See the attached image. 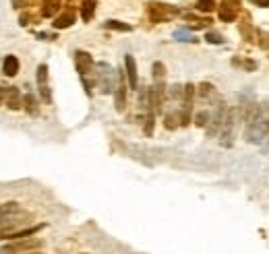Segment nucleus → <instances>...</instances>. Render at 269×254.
Instances as JSON below:
<instances>
[{"label": "nucleus", "instance_id": "1", "mask_svg": "<svg viewBox=\"0 0 269 254\" xmlns=\"http://www.w3.org/2000/svg\"><path fill=\"white\" fill-rule=\"evenodd\" d=\"M267 132H269V104H261L253 114V118L246 122V141L259 145L265 141Z\"/></svg>", "mask_w": 269, "mask_h": 254}, {"label": "nucleus", "instance_id": "2", "mask_svg": "<svg viewBox=\"0 0 269 254\" xmlns=\"http://www.w3.org/2000/svg\"><path fill=\"white\" fill-rule=\"evenodd\" d=\"M95 69H97L95 79H97V85H99V89H102V93H112V91H116V87H114L116 73H114L112 66L106 64V62H99Z\"/></svg>", "mask_w": 269, "mask_h": 254}, {"label": "nucleus", "instance_id": "3", "mask_svg": "<svg viewBox=\"0 0 269 254\" xmlns=\"http://www.w3.org/2000/svg\"><path fill=\"white\" fill-rule=\"evenodd\" d=\"M178 15V11L170 5H162V3H151L149 5V17L154 23H166L174 19V17Z\"/></svg>", "mask_w": 269, "mask_h": 254}, {"label": "nucleus", "instance_id": "4", "mask_svg": "<svg viewBox=\"0 0 269 254\" xmlns=\"http://www.w3.org/2000/svg\"><path fill=\"white\" fill-rule=\"evenodd\" d=\"M42 242L38 238H25V240H15L13 244L5 246V248H0V254H27L31 250H36L40 248Z\"/></svg>", "mask_w": 269, "mask_h": 254}, {"label": "nucleus", "instance_id": "5", "mask_svg": "<svg viewBox=\"0 0 269 254\" xmlns=\"http://www.w3.org/2000/svg\"><path fill=\"white\" fill-rule=\"evenodd\" d=\"M75 66H77V73L85 79L89 73H91V69H93V58H91V54L89 52H83V50H77L75 52Z\"/></svg>", "mask_w": 269, "mask_h": 254}, {"label": "nucleus", "instance_id": "6", "mask_svg": "<svg viewBox=\"0 0 269 254\" xmlns=\"http://www.w3.org/2000/svg\"><path fill=\"white\" fill-rule=\"evenodd\" d=\"M234 126H236V118H234V110H228L226 112V118H224V124H222V145L230 147L232 145V137H234Z\"/></svg>", "mask_w": 269, "mask_h": 254}, {"label": "nucleus", "instance_id": "7", "mask_svg": "<svg viewBox=\"0 0 269 254\" xmlns=\"http://www.w3.org/2000/svg\"><path fill=\"white\" fill-rule=\"evenodd\" d=\"M38 89H40V95L46 104L52 101V93H50V85H48V66L46 64H40L38 66Z\"/></svg>", "mask_w": 269, "mask_h": 254}, {"label": "nucleus", "instance_id": "8", "mask_svg": "<svg viewBox=\"0 0 269 254\" xmlns=\"http://www.w3.org/2000/svg\"><path fill=\"white\" fill-rule=\"evenodd\" d=\"M238 7H240L238 0H224L222 9H220V19L226 21V23H232L238 15Z\"/></svg>", "mask_w": 269, "mask_h": 254}, {"label": "nucleus", "instance_id": "9", "mask_svg": "<svg viewBox=\"0 0 269 254\" xmlns=\"http://www.w3.org/2000/svg\"><path fill=\"white\" fill-rule=\"evenodd\" d=\"M5 106L9 110H21L23 108V97L17 87H7L5 89Z\"/></svg>", "mask_w": 269, "mask_h": 254}, {"label": "nucleus", "instance_id": "10", "mask_svg": "<svg viewBox=\"0 0 269 254\" xmlns=\"http://www.w3.org/2000/svg\"><path fill=\"white\" fill-rule=\"evenodd\" d=\"M114 104L118 112H124L126 106V85H124V75H118V85H116V91H114Z\"/></svg>", "mask_w": 269, "mask_h": 254}, {"label": "nucleus", "instance_id": "11", "mask_svg": "<svg viewBox=\"0 0 269 254\" xmlns=\"http://www.w3.org/2000/svg\"><path fill=\"white\" fill-rule=\"evenodd\" d=\"M124 66H126V77H128V87L139 89V77H137V62L130 54L124 56Z\"/></svg>", "mask_w": 269, "mask_h": 254}, {"label": "nucleus", "instance_id": "12", "mask_svg": "<svg viewBox=\"0 0 269 254\" xmlns=\"http://www.w3.org/2000/svg\"><path fill=\"white\" fill-rule=\"evenodd\" d=\"M75 19H77V17H75V11H73V9H66L62 15L56 17L52 25H54L56 29H66V27H71V25L75 23Z\"/></svg>", "mask_w": 269, "mask_h": 254}, {"label": "nucleus", "instance_id": "13", "mask_svg": "<svg viewBox=\"0 0 269 254\" xmlns=\"http://www.w3.org/2000/svg\"><path fill=\"white\" fill-rule=\"evenodd\" d=\"M62 7V0H42V17L50 19V17H54Z\"/></svg>", "mask_w": 269, "mask_h": 254}, {"label": "nucleus", "instance_id": "14", "mask_svg": "<svg viewBox=\"0 0 269 254\" xmlns=\"http://www.w3.org/2000/svg\"><path fill=\"white\" fill-rule=\"evenodd\" d=\"M3 73H5L7 77H15L17 73H19V58L13 56V54H9V56L5 58V62H3Z\"/></svg>", "mask_w": 269, "mask_h": 254}, {"label": "nucleus", "instance_id": "15", "mask_svg": "<svg viewBox=\"0 0 269 254\" xmlns=\"http://www.w3.org/2000/svg\"><path fill=\"white\" fill-rule=\"evenodd\" d=\"M19 211H21L19 202H15V200L0 202V221H3V219H7V217H11V215H17Z\"/></svg>", "mask_w": 269, "mask_h": 254}, {"label": "nucleus", "instance_id": "16", "mask_svg": "<svg viewBox=\"0 0 269 254\" xmlns=\"http://www.w3.org/2000/svg\"><path fill=\"white\" fill-rule=\"evenodd\" d=\"M23 108L27 110L29 116H38V114H40V106H38L36 95H33V93H27V95L23 97Z\"/></svg>", "mask_w": 269, "mask_h": 254}, {"label": "nucleus", "instance_id": "17", "mask_svg": "<svg viewBox=\"0 0 269 254\" xmlns=\"http://www.w3.org/2000/svg\"><path fill=\"white\" fill-rule=\"evenodd\" d=\"M93 13H95V0H85V3L81 5V19L83 21H91Z\"/></svg>", "mask_w": 269, "mask_h": 254}, {"label": "nucleus", "instance_id": "18", "mask_svg": "<svg viewBox=\"0 0 269 254\" xmlns=\"http://www.w3.org/2000/svg\"><path fill=\"white\" fill-rule=\"evenodd\" d=\"M154 79H156V83H164V79H166L164 62H154Z\"/></svg>", "mask_w": 269, "mask_h": 254}, {"label": "nucleus", "instance_id": "19", "mask_svg": "<svg viewBox=\"0 0 269 254\" xmlns=\"http://www.w3.org/2000/svg\"><path fill=\"white\" fill-rule=\"evenodd\" d=\"M104 27H106V29H114V31H130V25L120 23V21H114V19L106 21V23H104Z\"/></svg>", "mask_w": 269, "mask_h": 254}, {"label": "nucleus", "instance_id": "20", "mask_svg": "<svg viewBox=\"0 0 269 254\" xmlns=\"http://www.w3.org/2000/svg\"><path fill=\"white\" fill-rule=\"evenodd\" d=\"M197 9L201 13H211L215 9V0H197Z\"/></svg>", "mask_w": 269, "mask_h": 254}, {"label": "nucleus", "instance_id": "21", "mask_svg": "<svg viewBox=\"0 0 269 254\" xmlns=\"http://www.w3.org/2000/svg\"><path fill=\"white\" fill-rule=\"evenodd\" d=\"M199 93H201V97H211V95H215V89H213V85H209V83H201L199 85Z\"/></svg>", "mask_w": 269, "mask_h": 254}, {"label": "nucleus", "instance_id": "22", "mask_svg": "<svg viewBox=\"0 0 269 254\" xmlns=\"http://www.w3.org/2000/svg\"><path fill=\"white\" fill-rule=\"evenodd\" d=\"M154 124H156L154 114H147V118H145V128H143L147 137H151V134H154Z\"/></svg>", "mask_w": 269, "mask_h": 254}, {"label": "nucleus", "instance_id": "23", "mask_svg": "<svg viewBox=\"0 0 269 254\" xmlns=\"http://www.w3.org/2000/svg\"><path fill=\"white\" fill-rule=\"evenodd\" d=\"M168 93H170L172 99H180V97H184V87H182V85H172Z\"/></svg>", "mask_w": 269, "mask_h": 254}, {"label": "nucleus", "instance_id": "24", "mask_svg": "<svg viewBox=\"0 0 269 254\" xmlns=\"http://www.w3.org/2000/svg\"><path fill=\"white\" fill-rule=\"evenodd\" d=\"M211 120V116H209V112H199L197 114V118H195V122H197V126H205L207 122Z\"/></svg>", "mask_w": 269, "mask_h": 254}, {"label": "nucleus", "instance_id": "25", "mask_svg": "<svg viewBox=\"0 0 269 254\" xmlns=\"http://www.w3.org/2000/svg\"><path fill=\"white\" fill-rule=\"evenodd\" d=\"M259 46L263 50H269V31H259Z\"/></svg>", "mask_w": 269, "mask_h": 254}, {"label": "nucleus", "instance_id": "26", "mask_svg": "<svg viewBox=\"0 0 269 254\" xmlns=\"http://www.w3.org/2000/svg\"><path fill=\"white\" fill-rule=\"evenodd\" d=\"M174 38H176L178 42H195V38L191 36V33H187V31H182V29L174 33Z\"/></svg>", "mask_w": 269, "mask_h": 254}, {"label": "nucleus", "instance_id": "27", "mask_svg": "<svg viewBox=\"0 0 269 254\" xmlns=\"http://www.w3.org/2000/svg\"><path fill=\"white\" fill-rule=\"evenodd\" d=\"M205 40H207L209 44H222V42H224V38L220 36V33H213V31H211V33H207Z\"/></svg>", "mask_w": 269, "mask_h": 254}, {"label": "nucleus", "instance_id": "28", "mask_svg": "<svg viewBox=\"0 0 269 254\" xmlns=\"http://www.w3.org/2000/svg\"><path fill=\"white\" fill-rule=\"evenodd\" d=\"M11 3H13L15 9H25V7H29V5L36 3V0H11Z\"/></svg>", "mask_w": 269, "mask_h": 254}, {"label": "nucleus", "instance_id": "29", "mask_svg": "<svg viewBox=\"0 0 269 254\" xmlns=\"http://www.w3.org/2000/svg\"><path fill=\"white\" fill-rule=\"evenodd\" d=\"M166 128H170V130L176 128V116L174 114H168L166 116Z\"/></svg>", "mask_w": 269, "mask_h": 254}, {"label": "nucleus", "instance_id": "30", "mask_svg": "<svg viewBox=\"0 0 269 254\" xmlns=\"http://www.w3.org/2000/svg\"><path fill=\"white\" fill-rule=\"evenodd\" d=\"M242 66H244L246 71H255V69H257V64H255V62H250V60H244Z\"/></svg>", "mask_w": 269, "mask_h": 254}, {"label": "nucleus", "instance_id": "31", "mask_svg": "<svg viewBox=\"0 0 269 254\" xmlns=\"http://www.w3.org/2000/svg\"><path fill=\"white\" fill-rule=\"evenodd\" d=\"M253 5H257V7H269V0H250Z\"/></svg>", "mask_w": 269, "mask_h": 254}, {"label": "nucleus", "instance_id": "32", "mask_svg": "<svg viewBox=\"0 0 269 254\" xmlns=\"http://www.w3.org/2000/svg\"><path fill=\"white\" fill-rule=\"evenodd\" d=\"M9 233H11V231H9L7 227H0V240H3V238H9Z\"/></svg>", "mask_w": 269, "mask_h": 254}, {"label": "nucleus", "instance_id": "33", "mask_svg": "<svg viewBox=\"0 0 269 254\" xmlns=\"http://www.w3.org/2000/svg\"><path fill=\"white\" fill-rule=\"evenodd\" d=\"M27 254H42V252H27Z\"/></svg>", "mask_w": 269, "mask_h": 254}, {"label": "nucleus", "instance_id": "34", "mask_svg": "<svg viewBox=\"0 0 269 254\" xmlns=\"http://www.w3.org/2000/svg\"><path fill=\"white\" fill-rule=\"evenodd\" d=\"M267 151H269V143H267Z\"/></svg>", "mask_w": 269, "mask_h": 254}]
</instances>
